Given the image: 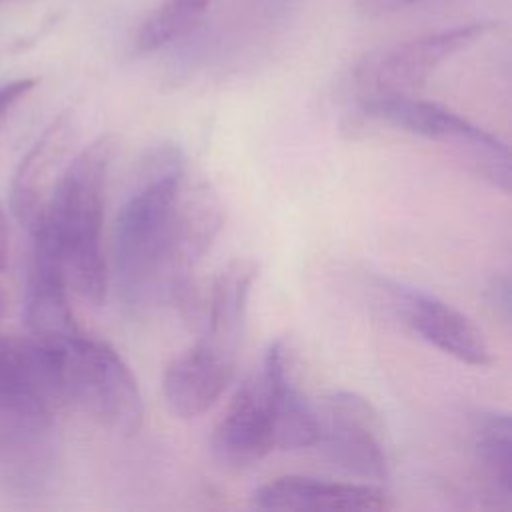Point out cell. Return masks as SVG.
<instances>
[{
	"label": "cell",
	"instance_id": "cell-9",
	"mask_svg": "<svg viewBox=\"0 0 512 512\" xmlns=\"http://www.w3.org/2000/svg\"><path fill=\"white\" fill-rule=\"evenodd\" d=\"M210 448L218 464L244 470L276 450V410L264 370L240 384L218 420Z\"/></svg>",
	"mask_w": 512,
	"mask_h": 512
},
{
	"label": "cell",
	"instance_id": "cell-18",
	"mask_svg": "<svg viewBox=\"0 0 512 512\" xmlns=\"http://www.w3.org/2000/svg\"><path fill=\"white\" fill-rule=\"evenodd\" d=\"M210 0H162L150 16L140 24L136 34V50L140 54L154 52L186 36L206 12Z\"/></svg>",
	"mask_w": 512,
	"mask_h": 512
},
{
	"label": "cell",
	"instance_id": "cell-20",
	"mask_svg": "<svg viewBox=\"0 0 512 512\" xmlns=\"http://www.w3.org/2000/svg\"><path fill=\"white\" fill-rule=\"evenodd\" d=\"M486 300L504 322L510 320V278L506 274L492 278L486 290Z\"/></svg>",
	"mask_w": 512,
	"mask_h": 512
},
{
	"label": "cell",
	"instance_id": "cell-11",
	"mask_svg": "<svg viewBox=\"0 0 512 512\" xmlns=\"http://www.w3.org/2000/svg\"><path fill=\"white\" fill-rule=\"evenodd\" d=\"M74 140V116L66 110L44 128L14 172L10 184V208L18 222L30 232L40 222L58 180L70 162Z\"/></svg>",
	"mask_w": 512,
	"mask_h": 512
},
{
	"label": "cell",
	"instance_id": "cell-6",
	"mask_svg": "<svg viewBox=\"0 0 512 512\" xmlns=\"http://www.w3.org/2000/svg\"><path fill=\"white\" fill-rule=\"evenodd\" d=\"M490 28L492 24L474 22L368 54L354 70L360 100L414 96L442 62L478 42Z\"/></svg>",
	"mask_w": 512,
	"mask_h": 512
},
{
	"label": "cell",
	"instance_id": "cell-5",
	"mask_svg": "<svg viewBox=\"0 0 512 512\" xmlns=\"http://www.w3.org/2000/svg\"><path fill=\"white\" fill-rule=\"evenodd\" d=\"M362 110L370 118L448 146L470 172L502 192L510 190L508 146L450 108L414 96H392L362 102Z\"/></svg>",
	"mask_w": 512,
	"mask_h": 512
},
{
	"label": "cell",
	"instance_id": "cell-13",
	"mask_svg": "<svg viewBox=\"0 0 512 512\" xmlns=\"http://www.w3.org/2000/svg\"><path fill=\"white\" fill-rule=\"evenodd\" d=\"M24 318L32 338L62 344L82 334L68 302V284L54 252L34 240L26 278Z\"/></svg>",
	"mask_w": 512,
	"mask_h": 512
},
{
	"label": "cell",
	"instance_id": "cell-23",
	"mask_svg": "<svg viewBox=\"0 0 512 512\" xmlns=\"http://www.w3.org/2000/svg\"><path fill=\"white\" fill-rule=\"evenodd\" d=\"M2 310H4V292L0 288V314H2Z\"/></svg>",
	"mask_w": 512,
	"mask_h": 512
},
{
	"label": "cell",
	"instance_id": "cell-4",
	"mask_svg": "<svg viewBox=\"0 0 512 512\" xmlns=\"http://www.w3.org/2000/svg\"><path fill=\"white\" fill-rule=\"evenodd\" d=\"M58 346L64 404L84 410L118 434H134L142 424L144 402L138 382L120 354L110 344L86 334Z\"/></svg>",
	"mask_w": 512,
	"mask_h": 512
},
{
	"label": "cell",
	"instance_id": "cell-2",
	"mask_svg": "<svg viewBox=\"0 0 512 512\" xmlns=\"http://www.w3.org/2000/svg\"><path fill=\"white\" fill-rule=\"evenodd\" d=\"M112 146V136L102 134L70 158L32 230L34 240L54 252L66 284L94 306L108 292L102 220Z\"/></svg>",
	"mask_w": 512,
	"mask_h": 512
},
{
	"label": "cell",
	"instance_id": "cell-19",
	"mask_svg": "<svg viewBox=\"0 0 512 512\" xmlns=\"http://www.w3.org/2000/svg\"><path fill=\"white\" fill-rule=\"evenodd\" d=\"M36 86V78H16L10 82L0 84V130L6 122V118L10 116V112L14 110V106L28 96V92H32Z\"/></svg>",
	"mask_w": 512,
	"mask_h": 512
},
{
	"label": "cell",
	"instance_id": "cell-1",
	"mask_svg": "<svg viewBox=\"0 0 512 512\" xmlns=\"http://www.w3.org/2000/svg\"><path fill=\"white\" fill-rule=\"evenodd\" d=\"M186 174V156L174 142L152 146L138 164L112 238L114 282L128 306L140 308L156 300V284Z\"/></svg>",
	"mask_w": 512,
	"mask_h": 512
},
{
	"label": "cell",
	"instance_id": "cell-7",
	"mask_svg": "<svg viewBox=\"0 0 512 512\" xmlns=\"http://www.w3.org/2000/svg\"><path fill=\"white\" fill-rule=\"evenodd\" d=\"M340 468L366 480L388 478L384 426L376 408L360 394L332 392L318 414V442Z\"/></svg>",
	"mask_w": 512,
	"mask_h": 512
},
{
	"label": "cell",
	"instance_id": "cell-12",
	"mask_svg": "<svg viewBox=\"0 0 512 512\" xmlns=\"http://www.w3.org/2000/svg\"><path fill=\"white\" fill-rule=\"evenodd\" d=\"M236 358L204 338L174 358L162 380L170 412L178 418H196L212 408L234 378Z\"/></svg>",
	"mask_w": 512,
	"mask_h": 512
},
{
	"label": "cell",
	"instance_id": "cell-8",
	"mask_svg": "<svg viewBox=\"0 0 512 512\" xmlns=\"http://www.w3.org/2000/svg\"><path fill=\"white\" fill-rule=\"evenodd\" d=\"M380 290L384 292L386 306L392 314L440 352L472 366H486L492 362L484 334L454 306L426 290L398 280H380Z\"/></svg>",
	"mask_w": 512,
	"mask_h": 512
},
{
	"label": "cell",
	"instance_id": "cell-15",
	"mask_svg": "<svg viewBox=\"0 0 512 512\" xmlns=\"http://www.w3.org/2000/svg\"><path fill=\"white\" fill-rule=\"evenodd\" d=\"M256 276L258 264L252 258H236L218 272L208 296L202 338L234 356H238Z\"/></svg>",
	"mask_w": 512,
	"mask_h": 512
},
{
	"label": "cell",
	"instance_id": "cell-21",
	"mask_svg": "<svg viewBox=\"0 0 512 512\" xmlns=\"http://www.w3.org/2000/svg\"><path fill=\"white\" fill-rule=\"evenodd\" d=\"M356 6L368 14H390L402 8H408L410 4L418 0H354Z\"/></svg>",
	"mask_w": 512,
	"mask_h": 512
},
{
	"label": "cell",
	"instance_id": "cell-10",
	"mask_svg": "<svg viewBox=\"0 0 512 512\" xmlns=\"http://www.w3.org/2000/svg\"><path fill=\"white\" fill-rule=\"evenodd\" d=\"M222 226V206L214 190L204 180L192 182L186 174L166 250L156 300H170L184 294L192 270L208 252L214 236Z\"/></svg>",
	"mask_w": 512,
	"mask_h": 512
},
{
	"label": "cell",
	"instance_id": "cell-14",
	"mask_svg": "<svg viewBox=\"0 0 512 512\" xmlns=\"http://www.w3.org/2000/svg\"><path fill=\"white\" fill-rule=\"evenodd\" d=\"M252 502L264 510H352L390 506L384 490L368 484H340L310 476H282L254 490Z\"/></svg>",
	"mask_w": 512,
	"mask_h": 512
},
{
	"label": "cell",
	"instance_id": "cell-3",
	"mask_svg": "<svg viewBox=\"0 0 512 512\" xmlns=\"http://www.w3.org/2000/svg\"><path fill=\"white\" fill-rule=\"evenodd\" d=\"M60 406V346L0 336V450L22 454L46 446Z\"/></svg>",
	"mask_w": 512,
	"mask_h": 512
},
{
	"label": "cell",
	"instance_id": "cell-22",
	"mask_svg": "<svg viewBox=\"0 0 512 512\" xmlns=\"http://www.w3.org/2000/svg\"><path fill=\"white\" fill-rule=\"evenodd\" d=\"M8 264V218H6V210L0 204V272L6 268Z\"/></svg>",
	"mask_w": 512,
	"mask_h": 512
},
{
	"label": "cell",
	"instance_id": "cell-16",
	"mask_svg": "<svg viewBox=\"0 0 512 512\" xmlns=\"http://www.w3.org/2000/svg\"><path fill=\"white\" fill-rule=\"evenodd\" d=\"M262 370L270 380L276 410V450H300L318 442V414L290 378L288 348L284 340L268 346Z\"/></svg>",
	"mask_w": 512,
	"mask_h": 512
},
{
	"label": "cell",
	"instance_id": "cell-17",
	"mask_svg": "<svg viewBox=\"0 0 512 512\" xmlns=\"http://www.w3.org/2000/svg\"><path fill=\"white\" fill-rule=\"evenodd\" d=\"M512 426L504 412H480L474 416L472 444L474 458L480 466V474L490 486L492 494L510 500L512 494Z\"/></svg>",
	"mask_w": 512,
	"mask_h": 512
}]
</instances>
